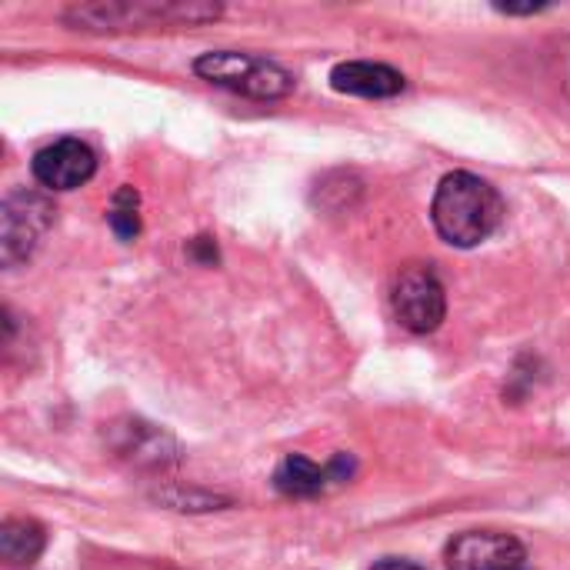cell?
<instances>
[{"label":"cell","instance_id":"6da1fadb","mask_svg":"<svg viewBox=\"0 0 570 570\" xmlns=\"http://www.w3.org/2000/svg\"><path fill=\"white\" fill-rule=\"evenodd\" d=\"M501 214H504L501 194L488 180L468 170L448 174L438 184L431 204L438 234L454 247H478L481 240H488L498 230Z\"/></svg>","mask_w":570,"mask_h":570},{"label":"cell","instance_id":"7a4b0ae2","mask_svg":"<svg viewBox=\"0 0 570 570\" xmlns=\"http://www.w3.org/2000/svg\"><path fill=\"white\" fill-rule=\"evenodd\" d=\"M194 70L217 83V87H230L237 94L247 97H284L294 87V77L277 67L274 60L254 57V53H234V50H217V53H204L197 57Z\"/></svg>","mask_w":570,"mask_h":570},{"label":"cell","instance_id":"3957f363","mask_svg":"<svg viewBox=\"0 0 570 570\" xmlns=\"http://www.w3.org/2000/svg\"><path fill=\"white\" fill-rule=\"evenodd\" d=\"M391 301H394L397 321L414 334L438 331L444 321V311H448L444 287H441L438 274L424 264H411L397 274Z\"/></svg>","mask_w":570,"mask_h":570},{"label":"cell","instance_id":"277c9868","mask_svg":"<svg viewBox=\"0 0 570 570\" xmlns=\"http://www.w3.org/2000/svg\"><path fill=\"white\" fill-rule=\"evenodd\" d=\"M451 570H514L524 568V548L511 534L471 531L448 548Z\"/></svg>","mask_w":570,"mask_h":570},{"label":"cell","instance_id":"5b68a950","mask_svg":"<svg viewBox=\"0 0 570 570\" xmlns=\"http://www.w3.org/2000/svg\"><path fill=\"white\" fill-rule=\"evenodd\" d=\"M97 170V157L83 140L63 137L33 157V177L50 190H73L87 184Z\"/></svg>","mask_w":570,"mask_h":570},{"label":"cell","instance_id":"8992f818","mask_svg":"<svg viewBox=\"0 0 570 570\" xmlns=\"http://www.w3.org/2000/svg\"><path fill=\"white\" fill-rule=\"evenodd\" d=\"M331 87L337 94H354V97H394L404 90V73L387 63L347 60L331 70Z\"/></svg>","mask_w":570,"mask_h":570},{"label":"cell","instance_id":"52a82bcc","mask_svg":"<svg viewBox=\"0 0 570 570\" xmlns=\"http://www.w3.org/2000/svg\"><path fill=\"white\" fill-rule=\"evenodd\" d=\"M43 551V531L33 521H3L0 528V558L13 568L33 564Z\"/></svg>","mask_w":570,"mask_h":570},{"label":"cell","instance_id":"ba28073f","mask_svg":"<svg viewBox=\"0 0 570 570\" xmlns=\"http://www.w3.org/2000/svg\"><path fill=\"white\" fill-rule=\"evenodd\" d=\"M324 481H327V474L317 468V464H311L307 458H287L284 464H281V471H277V488L284 491V494H291V498H307V494H317L321 488H324Z\"/></svg>","mask_w":570,"mask_h":570},{"label":"cell","instance_id":"9c48e42d","mask_svg":"<svg viewBox=\"0 0 570 570\" xmlns=\"http://www.w3.org/2000/svg\"><path fill=\"white\" fill-rule=\"evenodd\" d=\"M107 220H110V227H114V234H117L120 240H134V237L140 234L137 194H134L130 187L117 190V197H114V204H110V214H107Z\"/></svg>","mask_w":570,"mask_h":570},{"label":"cell","instance_id":"30bf717a","mask_svg":"<svg viewBox=\"0 0 570 570\" xmlns=\"http://www.w3.org/2000/svg\"><path fill=\"white\" fill-rule=\"evenodd\" d=\"M374 570H421V568H417V564H411V561H397V558H387V561L374 564Z\"/></svg>","mask_w":570,"mask_h":570},{"label":"cell","instance_id":"8fae6325","mask_svg":"<svg viewBox=\"0 0 570 570\" xmlns=\"http://www.w3.org/2000/svg\"><path fill=\"white\" fill-rule=\"evenodd\" d=\"M514 570H528V568H514Z\"/></svg>","mask_w":570,"mask_h":570}]
</instances>
